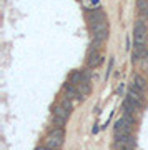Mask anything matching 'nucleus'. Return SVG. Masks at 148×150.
Here are the masks:
<instances>
[{"label": "nucleus", "mask_w": 148, "mask_h": 150, "mask_svg": "<svg viewBox=\"0 0 148 150\" xmlns=\"http://www.w3.org/2000/svg\"><path fill=\"white\" fill-rule=\"evenodd\" d=\"M92 28V35H93V40H97V42H105L106 38H108V22H100V23H97V25H93Z\"/></svg>", "instance_id": "3"}, {"label": "nucleus", "mask_w": 148, "mask_h": 150, "mask_svg": "<svg viewBox=\"0 0 148 150\" xmlns=\"http://www.w3.org/2000/svg\"><path fill=\"white\" fill-rule=\"evenodd\" d=\"M87 20H88V23H90V27H93V25H97V23H100V22H105L106 20V15L103 13L101 10H92L87 13Z\"/></svg>", "instance_id": "5"}, {"label": "nucleus", "mask_w": 148, "mask_h": 150, "mask_svg": "<svg viewBox=\"0 0 148 150\" xmlns=\"http://www.w3.org/2000/svg\"><path fill=\"white\" fill-rule=\"evenodd\" d=\"M133 83H135L138 88H142V90H145V88H147V80H145L143 77H140V75H137V77H135V82H133Z\"/></svg>", "instance_id": "7"}, {"label": "nucleus", "mask_w": 148, "mask_h": 150, "mask_svg": "<svg viewBox=\"0 0 148 150\" xmlns=\"http://www.w3.org/2000/svg\"><path fill=\"white\" fill-rule=\"evenodd\" d=\"M133 123H135L133 115L125 113L122 118L116 120V123H115V135H128V134H132Z\"/></svg>", "instance_id": "1"}, {"label": "nucleus", "mask_w": 148, "mask_h": 150, "mask_svg": "<svg viewBox=\"0 0 148 150\" xmlns=\"http://www.w3.org/2000/svg\"><path fill=\"white\" fill-rule=\"evenodd\" d=\"M63 129H58V127H52L50 134L47 135L45 139V145L47 147H52V149H60L62 144H63Z\"/></svg>", "instance_id": "2"}, {"label": "nucleus", "mask_w": 148, "mask_h": 150, "mask_svg": "<svg viewBox=\"0 0 148 150\" xmlns=\"http://www.w3.org/2000/svg\"><path fill=\"white\" fill-rule=\"evenodd\" d=\"M101 64V57H100V50L97 48H92L88 50V55H87V67L88 69H95Z\"/></svg>", "instance_id": "4"}, {"label": "nucleus", "mask_w": 148, "mask_h": 150, "mask_svg": "<svg viewBox=\"0 0 148 150\" xmlns=\"http://www.w3.org/2000/svg\"><path fill=\"white\" fill-rule=\"evenodd\" d=\"M137 12L140 17H148V0H137Z\"/></svg>", "instance_id": "6"}]
</instances>
